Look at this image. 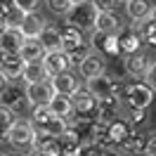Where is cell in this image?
Listing matches in <instances>:
<instances>
[{
    "label": "cell",
    "instance_id": "obj_1",
    "mask_svg": "<svg viewBox=\"0 0 156 156\" xmlns=\"http://www.w3.org/2000/svg\"><path fill=\"white\" fill-rule=\"evenodd\" d=\"M62 38H64L62 50L71 57L73 66H78V64L92 52V43L83 36V31L76 29V26H71V24H64V26H62Z\"/></svg>",
    "mask_w": 156,
    "mask_h": 156
},
{
    "label": "cell",
    "instance_id": "obj_2",
    "mask_svg": "<svg viewBox=\"0 0 156 156\" xmlns=\"http://www.w3.org/2000/svg\"><path fill=\"white\" fill-rule=\"evenodd\" d=\"M154 92L156 90L147 85L144 80H133V83H126L123 102L128 104V109H147L154 102Z\"/></svg>",
    "mask_w": 156,
    "mask_h": 156
},
{
    "label": "cell",
    "instance_id": "obj_3",
    "mask_svg": "<svg viewBox=\"0 0 156 156\" xmlns=\"http://www.w3.org/2000/svg\"><path fill=\"white\" fill-rule=\"evenodd\" d=\"M97 17H99V10L92 5V0L90 2L85 0V2L73 5V10L69 12V17H66V24H71V26H76V29H80L85 33V31H95Z\"/></svg>",
    "mask_w": 156,
    "mask_h": 156
},
{
    "label": "cell",
    "instance_id": "obj_4",
    "mask_svg": "<svg viewBox=\"0 0 156 156\" xmlns=\"http://www.w3.org/2000/svg\"><path fill=\"white\" fill-rule=\"evenodd\" d=\"M71 102H73V116L71 118H76V121H95L97 118V97L88 88H78L71 95Z\"/></svg>",
    "mask_w": 156,
    "mask_h": 156
},
{
    "label": "cell",
    "instance_id": "obj_5",
    "mask_svg": "<svg viewBox=\"0 0 156 156\" xmlns=\"http://www.w3.org/2000/svg\"><path fill=\"white\" fill-rule=\"evenodd\" d=\"M85 88L95 95V97H109V95H116V97L123 99V90H126V83L123 80H116V76H109V73H102L97 78H90Z\"/></svg>",
    "mask_w": 156,
    "mask_h": 156
},
{
    "label": "cell",
    "instance_id": "obj_6",
    "mask_svg": "<svg viewBox=\"0 0 156 156\" xmlns=\"http://www.w3.org/2000/svg\"><path fill=\"white\" fill-rule=\"evenodd\" d=\"M33 137H36V128H33V123L31 121H17L14 126H12V130L7 133V142H10V147H14V149H24V147H33Z\"/></svg>",
    "mask_w": 156,
    "mask_h": 156
},
{
    "label": "cell",
    "instance_id": "obj_7",
    "mask_svg": "<svg viewBox=\"0 0 156 156\" xmlns=\"http://www.w3.org/2000/svg\"><path fill=\"white\" fill-rule=\"evenodd\" d=\"M92 50L102 52L104 57H116L121 55V40L118 33H102V31H92Z\"/></svg>",
    "mask_w": 156,
    "mask_h": 156
},
{
    "label": "cell",
    "instance_id": "obj_8",
    "mask_svg": "<svg viewBox=\"0 0 156 156\" xmlns=\"http://www.w3.org/2000/svg\"><path fill=\"white\" fill-rule=\"evenodd\" d=\"M118 40H121V55L128 57V55H137L140 52V45L144 43L142 40V33H140V26L135 21L130 26H123L118 31Z\"/></svg>",
    "mask_w": 156,
    "mask_h": 156
},
{
    "label": "cell",
    "instance_id": "obj_9",
    "mask_svg": "<svg viewBox=\"0 0 156 156\" xmlns=\"http://www.w3.org/2000/svg\"><path fill=\"white\" fill-rule=\"evenodd\" d=\"M78 73L85 78V80H90V78H97V76H102V73H107V59H104V55L92 50L88 57L78 64Z\"/></svg>",
    "mask_w": 156,
    "mask_h": 156
},
{
    "label": "cell",
    "instance_id": "obj_10",
    "mask_svg": "<svg viewBox=\"0 0 156 156\" xmlns=\"http://www.w3.org/2000/svg\"><path fill=\"white\" fill-rule=\"evenodd\" d=\"M52 97H55V90L50 85V80H45V83H29L26 85V102L31 107H45V104H50Z\"/></svg>",
    "mask_w": 156,
    "mask_h": 156
},
{
    "label": "cell",
    "instance_id": "obj_11",
    "mask_svg": "<svg viewBox=\"0 0 156 156\" xmlns=\"http://www.w3.org/2000/svg\"><path fill=\"white\" fill-rule=\"evenodd\" d=\"M43 64H45V69H48L50 78H52V76H59V73H66V71H71V66H73L71 57H69L64 50L48 52V55L43 57Z\"/></svg>",
    "mask_w": 156,
    "mask_h": 156
},
{
    "label": "cell",
    "instance_id": "obj_12",
    "mask_svg": "<svg viewBox=\"0 0 156 156\" xmlns=\"http://www.w3.org/2000/svg\"><path fill=\"white\" fill-rule=\"evenodd\" d=\"M24 69H26V62L21 59V55H2L0 57V73L7 80L21 78L24 76Z\"/></svg>",
    "mask_w": 156,
    "mask_h": 156
},
{
    "label": "cell",
    "instance_id": "obj_13",
    "mask_svg": "<svg viewBox=\"0 0 156 156\" xmlns=\"http://www.w3.org/2000/svg\"><path fill=\"white\" fill-rule=\"evenodd\" d=\"M149 66H151V62H149L144 55H140V52L123 57V71H126L128 78H144Z\"/></svg>",
    "mask_w": 156,
    "mask_h": 156
},
{
    "label": "cell",
    "instance_id": "obj_14",
    "mask_svg": "<svg viewBox=\"0 0 156 156\" xmlns=\"http://www.w3.org/2000/svg\"><path fill=\"white\" fill-rule=\"evenodd\" d=\"M121 102H123V99L116 97V95L99 97V99H97V121H104V123L116 121L118 111H121Z\"/></svg>",
    "mask_w": 156,
    "mask_h": 156
},
{
    "label": "cell",
    "instance_id": "obj_15",
    "mask_svg": "<svg viewBox=\"0 0 156 156\" xmlns=\"http://www.w3.org/2000/svg\"><path fill=\"white\" fill-rule=\"evenodd\" d=\"M24 102H26V88H21L17 83H12V80L2 88V92H0V104L14 109V111H17Z\"/></svg>",
    "mask_w": 156,
    "mask_h": 156
},
{
    "label": "cell",
    "instance_id": "obj_16",
    "mask_svg": "<svg viewBox=\"0 0 156 156\" xmlns=\"http://www.w3.org/2000/svg\"><path fill=\"white\" fill-rule=\"evenodd\" d=\"M33 149H38V151H43V154H48V156H62V137H55V135L36 130Z\"/></svg>",
    "mask_w": 156,
    "mask_h": 156
},
{
    "label": "cell",
    "instance_id": "obj_17",
    "mask_svg": "<svg viewBox=\"0 0 156 156\" xmlns=\"http://www.w3.org/2000/svg\"><path fill=\"white\" fill-rule=\"evenodd\" d=\"M50 85H52V90H55V95H69V97L80 88V85H78V76L71 73V71L59 73V76H52L50 78Z\"/></svg>",
    "mask_w": 156,
    "mask_h": 156
},
{
    "label": "cell",
    "instance_id": "obj_18",
    "mask_svg": "<svg viewBox=\"0 0 156 156\" xmlns=\"http://www.w3.org/2000/svg\"><path fill=\"white\" fill-rule=\"evenodd\" d=\"M45 19L40 17V14H36V12H31V14H24V21H21V33L26 36V40H38L40 33L45 31Z\"/></svg>",
    "mask_w": 156,
    "mask_h": 156
},
{
    "label": "cell",
    "instance_id": "obj_19",
    "mask_svg": "<svg viewBox=\"0 0 156 156\" xmlns=\"http://www.w3.org/2000/svg\"><path fill=\"white\" fill-rule=\"evenodd\" d=\"M126 12L135 24H142L154 17V7L149 0H130V2H126Z\"/></svg>",
    "mask_w": 156,
    "mask_h": 156
},
{
    "label": "cell",
    "instance_id": "obj_20",
    "mask_svg": "<svg viewBox=\"0 0 156 156\" xmlns=\"http://www.w3.org/2000/svg\"><path fill=\"white\" fill-rule=\"evenodd\" d=\"M24 43H26V36L21 33V29H7L5 36H2L0 50H2L5 55H19L21 48H24Z\"/></svg>",
    "mask_w": 156,
    "mask_h": 156
},
{
    "label": "cell",
    "instance_id": "obj_21",
    "mask_svg": "<svg viewBox=\"0 0 156 156\" xmlns=\"http://www.w3.org/2000/svg\"><path fill=\"white\" fill-rule=\"evenodd\" d=\"M133 130H130V121H123V118H116V121H111L109 123V147H121L126 142V137L130 135Z\"/></svg>",
    "mask_w": 156,
    "mask_h": 156
},
{
    "label": "cell",
    "instance_id": "obj_22",
    "mask_svg": "<svg viewBox=\"0 0 156 156\" xmlns=\"http://www.w3.org/2000/svg\"><path fill=\"white\" fill-rule=\"evenodd\" d=\"M38 43L43 45L45 52H57V50H62V43H64L62 29H57V26H45V31L40 33V38H38Z\"/></svg>",
    "mask_w": 156,
    "mask_h": 156
},
{
    "label": "cell",
    "instance_id": "obj_23",
    "mask_svg": "<svg viewBox=\"0 0 156 156\" xmlns=\"http://www.w3.org/2000/svg\"><path fill=\"white\" fill-rule=\"evenodd\" d=\"M21 80H24L26 85H29V83H45V80H50V73H48V69H45L43 62H29L26 69H24Z\"/></svg>",
    "mask_w": 156,
    "mask_h": 156
},
{
    "label": "cell",
    "instance_id": "obj_24",
    "mask_svg": "<svg viewBox=\"0 0 156 156\" xmlns=\"http://www.w3.org/2000/svg\"><path fill=\"white\" fill-rule=\"evenodd\" d=\"M50 109H52V114L59 118H71L73 116V102H71V97L69 95H55V97L50 99Z\"/></svg>",
    "mask_w": 156,
    "mask_h": 156
},
{
    "label": "cell",
    "instance_id": "obj_25",
    "mask_svg": "<svg viewBox=\"0 0 156 156\" xmlns=\"http://www.w3.org/2000/svg\"><path fill=\"white\" fill-rule=\"evenodd\" d=\"M121 29H123V24L118 19V14H114V12H99L95 31H102V33H118Z\"/></svg>",
    "mask_w": 156,
    "mask_h": 156
},
{
    "label": "cell",
    "instance_id": "obj_26",
    "mask_svg": "<svg viewBox=\"0 0 156 156\" xmlns=\"http://www.w3.org/2000/svg\"><path fill=\"white\" fill-rule=\"evenodd\" d=\"M147 140H149V137H144L142 133H130V135L126 137V142L121 144V151H123V154H130V156H135V154H144Z\"/></svg>",
    "mask_w": 156,
    "mask_h": 156
},
{
    "label": "cell",
    "instance_id": "obj_27",
    "mask_svg": "<svg viewBox=\"0 0 156 156\" xmlns=\"http://www.w3.org/2000/svg\"><path fill=\"white\" fill-rule=\"evenodd\" d=\"M19 55H21V59L29 64V62H43V57H45L48 52L43 50V45H40L38 40H26Z\"/></svg>",
    "mask_w": 156,
    "mask_h": 156
},
{
    "label": "cell",
    "instance_id": "obj_28",
    "mask_svg": "<svg viewBox=\"0 0 156 156\" xmlns=\"http://www.w3.org/2000/svg\"><path fill=\"white\" fill-rule=\"evenodd\" d=\"M52 118H55V114H52V109L48 104L45 107H33V111H31V123H33L36 130H43Z\"/></svg>",
    "mask_w": 156,
    "mask_h": 156
},
{
    "label": "cell",
    "instance_id": "obj_29",
    "mask_svg": "<svg viewBox=\"0 0 156 156\" xmlns=\"http://www.w3.org/2000/svg\"><path fill=\"white\" fill-rule=\"evenodd\" d=\"M17 121H19V118H17V111H14V109L0 104V137H7V133L12 130V126H14Z\"/></svg>",
    "mask_w": 156,
    "mask_h": 156
},
{
    "label": "cell",
    "instance_id": "obj_30",
    "mask_svg": "<svg viewBox=\"0 0 156 156\" xmlns=\"http://www.w3.org/2000/svg\"><path fill=\"white\" fill-rule=\"evenodd\" d=\"M137 26H140L142 40H144L147 45L156 48V19H147V21H142V24H137Z\"/></svg>",
    "mask_w": 156,
    "mask_h": 156
},
{
    "label": "cell",
    "instance_id": "obj_31",
    "mask_svg": "<svg viewBox=\"0 0 156 156\" xmlns=\"http://www.w3.org/2000/svg\"><path fill=\"white\" fill-rule=\"evenodd\" d=\"M48 10L57 17H69V12L73 10V2L71 0H45Z\"/></svg>",
    "mask_w": 156,
    "mask_h": 156
},
{
    "label": "cell",
    "instance_id": "obj_32",
    "mask_svg": "<svg viewBox=\"0 0 156 156\" xmlns=\"http://www.w3.org/2000/svg\"><path fill=\"white\" fill-rule=\"evenodd\" d=\"M21 21H24V12L17 10V7L12 5L10 12H7V17H5V26H7V29H19Z\"/></svg>",
    "mask_w": 156,
    "mask_h": 156
},
{
    "label": "cell",
    "instance_id": "obj_33",
    "mask_svg": "<svg viewBox=\"0 0 156 156\" xmlns=\"http://www.w3.org/2000/svg\"><path fill=\"white\" fill-rule=\"evenodd\" d=\"M12 5H14L17 10H21L24 14H31V12L38 10L40 0H12Z\"/></svg>",
    "mask_w": 156,
    "mask_h": 156
},
{
    "label": "cell",
    "instance_id": "obj_34",
    "mask_svg": "<svg viewBox=\"0 0 156 156\" xmlns=\"http://www.w3.org/2000/svg\"><path fill=\"white\" fill-rule=\"evenodd\" d=\"M118 2H121V0H92V5H95L99 12H116Z\"/></svg>",
    "mask_w": 156,
    "mask_h": 156
},
{
    "label": "cell",
    "instance_id": "obj_35",
    "mask_svg": "<svg viewBox=\"0 0 156 156\" xmlns=\"http://www.w3.org/2000/svg\"><path fill=\"white\" fill-rule=\"evenodd\" d=\"M144 109H130V116H128V121H130V126H142L144 123Z\"/></svg>",
    "mask_w": 156,
    "mask_h": 156
},
{
    "label": "cell",
    "instance_id": "obj_36",
    "mask_svg": "<svg viewBox=\"0 0 156 156\" xmlns=\"http://www.w3.org/2000/svg\"><path fill=\"white\" fill-rule=\"evenodd\" d=\"M144 83L156 90V62H151V66H149V71H147V76H144Z\"/></svg>",
    "mask_w": 156,
    "mask_h": 156
},
{
    "label": "cell",
    "instance_id": "obj_37",
    "mask_svg": "<svg viewBox=\"0 0 156 156\" xmlns=\"http://www.w3.org/2000/svg\"><path fill=\"white\" fill-rule=\"evenodd\" d=\"M144 156H156V135H151L147 140V147H144Z\"/></svg>",
    "mask_w": 156,
    "mask_h": 156
},
{
    "label": "cell",
    "instance_id": "obj_38",
    "mask_svg": "<svg viewBox=\"0 0 156 156\" xmlns=\"http://www.w3.org/2000/svg\"><path fill=\"white\" fill-rule=\"evenodd\" d=\"M7 12H10V7L0 2V24H5V17H7Z\"/></svg>",
    "mask_w": 156,
    "mask_h": 156
},
{
    "label": "cell",
    "instance_id": "obj_39",
    "mask_svg": "<svg viewBox=\"0 0 156 156\" xmlns=\"http://www.w3.org/2000/svg\"><path fill=\"white\" fill-rule=\"evenodd\" d=\"M26 156H48V154H43V151H38V149H33V147H31Z\"/></svg>",
    "mask_w": 156,
    "mask_h": 156
},
{
    "label": "cell",
    "instance_id": "obj_40",
    "mask_svg": "<svg viewBox=\"0 0 156 156\" xmlns=\"http://www.w3.org/2000/svg\"><path fill=\"white\" fill-rule=\"evenodd\" d=\"M5 85H7V78L0 73V92H2V88H5Z\"/></svg>",
    "mask_w": 156,
    "mask_h": 156
},
{
    "label": "cell",
    "instance_id": "obj_41",
    "mask_svg": "<svg viewBox=\"0 0 156 156\" xmlns=\"http://www.w3.org/2000/svg\"><path fill=\"white\" fill-rule=\"evenodd\" d=\"M5 31H7V26H5V24H0V45H2V36H5Z\"/></svg>",
    "mask_w": 156,
    "mask_h": 156
},
{
    "label": "cell",
    "instance_id": "obj_42",
    "mask_svg": "<svg viewBox=\"0 0 156 156\" xmlns=\"http://www.w3.org/2000/svg\"><path fill=\"white\" fill-rule=\"evenodd\" d=\"M104 156H118V154H114L111 149H107V151H104Z\"/></svg>",
    "mask_w": 156,
    "mask_h": 156
},
{
    "label": "cell",
    "instance_id": "obj_43",
    "mask_svg": "<svg viewBox=\"0 0 156 156\" xmlns=\"http://www.w3.org/2000/svg\"><path fill=\"white\" fill-rule=\"evenodd\" d=\"M71 2H73V5H78V2H85V0H71Z\"/></svg>",
    "mask_w": 156,
    "mask_h": 156
},
{
    "label": "cell",
    "instance_id": "obj_44",
    "mask_svg": "<svg viewBox=\"0 0 156 156\" xmlns=\"http://www.w3.org/2000/svg\"><path fill=\"white\" fill-rule=\"evenodd\" d=\"M151 19H156V7H154V17H151Z\"/></svg>",
    "mask_w": 156,
    "mask_h": 156
},
{
    "label": "cell",
    "instance_id": "obj_45",
    "mask_svg": "<svg viewBox=\"0 0 156 156\" xmlns=\"http://www.w3.org/2000/svg\"><path fill=\"white\" fill-rule=\"evenodd\" d=\"M121 2H130V0H121Z\"/></svg>",
    "mask_w": 156,
    "mask_h": 156
},
{
    "label": "cell",
    "instance_id": "obj_46",
    "mask_svg": "<svg viewBox=\"0 0 156 156\" xmlns=\"http://www.w3.org/2000/svg\"><path fill=\"white\" fill-rule=\"evenodd\" d=\"M135 156H144V154H135Z\"/></svg>",
    "mask_w": 156,
    "mask_h": 156
},
{
    "label": "cell",
    "instance_id": "obj_47",
    "mask_svg": "<svg viewBox=\"0 0 156 156\" xmlns=\"http://www.w3.org/2000/svg\"><path fill=\"white\" fill-rule=\"evenodd\" d=\"M12 156H19V154H12Z\"/></svg>",
    "mask_w": 156,
    "mask_h": 156
}]
</instances>
